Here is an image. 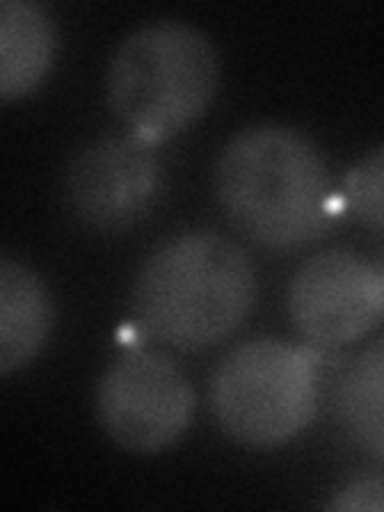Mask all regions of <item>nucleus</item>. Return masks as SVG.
I'll return each mask as SVG.
<instances>
[{
  "instance_id": "f257e3e1",
  "label": "nucleus",
  "mask_w": 384,
  "mask_h": 512,
  "mask_svg": "<svg viewBox=\"0 0 384 512\" xmlns=\"http://www.w3.org/2000/svg\"><path fill=\"white\" fill-rule=\"evenodd\" d=\"M215 196L224 218L266 250H298L320 240L336 218L330 167L298 128L260 122L218 154Z\"/></svg>"
},
{
  "instance_id": "f03ea898",
  "label": "nucleus",
  "mask_w": 384,
  "mask_h": 512,
  "mask_svg": "<svg viewBox=\"0 0 384 512\" xmlns=\"http://www.w3.org/2000/svg\"><path fill=\"white\" fill-rule=\"evenodd\" d=\"M253 304L250 256L218 231H186L164 240L141 263L132 285L138 327L183 352L224 343L244 327Z\"/></svg>"
},
{
  "instance_id": "7ed1b4c3",
  "label": "nucleus",
  "mask_w": 384,
  "mask_h": 512,
  "mask_svg": "<svg viewBox=\"0 0 384 512\" xmlns=\"http://www.w3.org/2000/svg\"><path fill=\"white\" fill-rule=\"evenodd\" d=\"M218 77V48L202 29L157 20L116 48L106 71V103L128 135L157 148L205 116Z\"/></svg>"
},
{
  "instance_id": "20e7f679",
  "label": "nucleus",
  "mask_w": 384,
  "mask_h": 512,
  "mask_svg": "<svg viewBox=\"0 0 384 512\" xmlns=\"http://www.w3.org/2000/svg\"><path fill=\"white\" fill-rule=\"evenodd\" d=\"M324 356L311 343L247 340L208 381V410L237 445L279 448L314 423Z\"/></svg>"
},
{
  "instance_id": "39448f33",
  "label": "nucleus",
  "mask_w": 384,
  "mask_h": 512,
  "mask_svg": "<svg viewBox=\"0 0 384 512\" xmlns=\"http://www.w3.org/2000/svg\"><path fill=\"white\" fill-rule=\"evenodd\" d=\"M93 410L100 429L119 448L154 455L186 436L196 391L167 352L128 349L96 381Z\"/></svg>"
},
{
  "instance_id": "423d86ee",
  "label": "nucleus",
  "mask_w": 384,
  "mask_h": 512,
  "mask_svg": "<svg viewBox=\"0 0 384 512\" xmlns=\"http://www.w3.org/2000/svg\"><path fill=\"white\" fill-rule=\"evenodd\" d=\"M285 308L304 343L340 349L362 340L384 317V272L352 250L308 256L288 279Z\"/></svg>"
},
{
  "instance_id": "0eeeda50",
  "label": "nucleus",
  "mask_w": 384,
  "mask_h": 512,
  "mask_svg": "<svg viewBox=\"0 0 384 512\" xmlns=\"http://www.w3.org/2000/svg\"><path fill=\"white\" fill-rule=\"evenodd\" d=\"M164 196V164L135 135L100 138L74 154L64 173V202L93 231L119 234L151 215Z\"/></svg>"
},
{
  "instance_id": "6e6552de",
  "label": "nucleus",
  "mask_w": 384,
  "mask_h": 512,
  "mask_svg": "<svg viewBox=\"0 0 384 512\" xmlns=\"http://www.w3.org/2000/svg\"><path fill=\"white\" fill-rule=\"evenodd\" d=\"M58 55V29L36 0L0 4V100L16 103L42 87Z\"/></svg>"
},
{
  "instance_id": "1a4fd4ad",
  "label": "nucleus",
  "mask_w": 384,
  "mask_h": 512,
  "mask_svg": "<svg viewBox=\"0 0 384 512\" xmlns=\"http://www.w3.org/2000/svg\"><path fill=\"white\" fill-rule=\"evenodd\" d=\"M52 295L45 282L13 256L0 260V375L20 372L52 333Z\"/></svg>"
},
{
  "instance_id": "9d476101",
  "label": "nucleus",
  "mask_w": 384,
  "mask_h": 512,
  "mask_svg": "<svg viewBox=\"0 0 384 512\" xmlns=\"http://www.w3.org/2000/svg\"><path fill=\"white\" fill-rule=\"evenodd\" d=\"M333 416L352 445L384 458V340L346 362L333 388Z\"/></svg>"
},
{
  "instance_id": "9b49d317",
  "label": "nucleus",
  "mask_w": 384,
  "mask_h": 512,
  "mask_svg": "<svg viewBox=\"0 0 384 512\" xmlns=\"http://www.w3.org/2000/svg\"><path fill=\"white\" fill-rule=\"evenodd\" d=\"M340 199L362 224L384 234V144L352 164L340 183Z\"/></svg>"
},
{
  "instance_id": "f8f14e48",
  "label": "nucleus",
  "mask_w": 384,
  "mask_h": 512,
  "mask_svg": "<svg viewBox=\"0 0 384 512\" xmlns=\"http://www.w3.org/2000/svg\"><path fill=\"white\" fill-rule=\"evenodd\" d=\"M324 506L336 512H384V468L352 474Z\"/></svg>"
},
{
  "instance_id": "ddd939ff",
  "label": "nucleus",
  "mask_w": 384,
  "mask_h": 512,
  "mask_svg": "<svg viewBox=\"0 0 384 512\" xmlns=\"http://www.w3.org/2000/svg\"><path fill=\"white\" fill-rule=\"evenodd\" d=\"M381 272H384V263H381Z\"/></svg>"
}]
</instances>
